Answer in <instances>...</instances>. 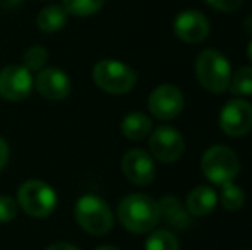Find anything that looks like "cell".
<instances>
[{"mask_svg":"<svg viewBox=\"0 0 252 250\" xmlns=\"http://www.w3.org/2000/svg\"><path fill=\"white\" fill-rule=\"evenodd\" d=\"M158 202L144 194H130L119 204V220L124 228L132 233L151 231L159 221Z\"/></svg>","mask_w":252,"mask_h":250,"instance_id":"obj_1","label":"cell"},{"mask_svg":"<svg viewBox=\"0 0 252 250\" xmlns=\"http://www.w3.org/2000/svg\"><path fill=\"white\" fill-rule=\"evenodd\" d=\"M197 81L209 93H225L228 89L232 67L223 54L218 50H204L196 60Z\"/></svg>","mask_w":252,"mask_h":250,"instance_id":"obj_2","label":"cell"},{"mask_svg":"<svg viewBox=\"0 0 252 250\" xmlns=\"http://www.w3.org/2000/svg\"><path fill=\"white\" fill-rule=\"evenodd\" d=\"M76 221L84 231L103 237L113 226V214L108 204L98 195H83L76 204Z\"/></svg>","mask_w":252,"mask_h":250,"instance_id":"obj_3","label":"cell"},{"mask_svg":"<svg viewBox=\"0 0 252 250\" xmlns=\"http://www.w3.org/2000/svg\"><path fill=\"white\" fill-rule=\"evenodd\" d=\"M201 170L209 182L223 185L233 182L239 175L240 163L237 154L226 146H213L204 153L201 160Z\"/></svg>","mask_w":252,"mask_h":250,"instance_id":"obj_4","label":"cell"},{"mask_svg":"<svg viewBox=\"0 0 252 250\" xmlns=\"http://www.w3.org/2000/svg\"><path fill=\"white\" fill-rule=\"evenodd\" d=\"M17 204L33 218H47L57 207V194L47 182L28 180L17 190Z\"/></svg>","mask_w":252,"mask_h":250,"instance_id":"obj_5","label":"cell"},{"mask_svg":"<svg viewBox=\"0 0 252 250\" xmlns=\"http://www.w3.org/2000/svg\"><path fill=\"white\" fill-rule=\"evenodd\" d=\"M136 72L119 60H101L93 69V81L100 89L110 94L129 93L136 86Z\"/></svg>","mask_w":252,"mask_h":250,"instance_id":"obj_6","label":"cell"},{"mask_svg":"<svg viewBox=\"0 0 252 250\" xmlns=\"http://www.w3.org/2000/svg\"><path fill=\"white\" fill-rule=\"evenodd\" d=\"M33 91V76L24 65H7L0 70V96L7 101H23Z\"/></svg>","mask_w":252,"mask_h":250,"instance_id":"obj_7","label":"cell"},{"mask_svg":"<svg viewBox=\"0 0 252 250\" xmlns=\"http://www.w3.org/2000/svg\"><path fill=\"white\" fill-rule=\"evenodd\" d=\"M220 127L230 137L246 136L252 129V105L244 100H232L220 113Z\"/></svg>","mask_w":252,"mask_h":250,"instance_id":"obj_8","label":"cell"},{"mask_svg":"<svg viewBox=\"0 0 252 250\" xmlns=\"http://www.w3.org/2000/svg\"><path fill=\"white\" fill-rule=\"evenodd\" d=\"M150 149L156 160L172 163L184 153V137L173 127H158L150 137Z\"/></svg>","mask_w":252,"mask_h":250,"instance_id":"obj_9","label":"cell"},{"mask_svg":"<svg viewBox=\"0 0 252 250\" xmlns=\"http://www.w3.org/2000/svg\"><path fill=\"white\" fill-rule=\"evenodd\" d=\"M184 108V96L179 87L172 84H161L150 96V111L159 120H172L179 117Z\"/></svg>","mask_w":252,"mask_h":250,"instance_id":"obj_10","label":"cell"},{"mask_svg":"<svg viewBox=\"0 0 252 250\" xmlns=\"http://www.w3.org/2000/svg\"><path fill=\"white\" fill-rule=\"evenodd\" d=\"M122 171L127 180L136 185H150L155 180V163L143 149H130L122 160Z\"/></svg>","mask_w":252,"mask_h":250,"instance_id":"obj_11","label":"cell"},{"mask_svg":"<svg viewBox=\"0 0 252 250\" xmlns=\"http://www.w3.org/2000/svg\"><path fill=\"white\" fill-rule=\"evenodd\" d=\"M173 31L186 43H201L209 34V21L199 10H184L173 21Z\"/></svg>","mask_w":252,"mask_h":250,"instance_id":"obj_12","label":"cell"},{"mask_svg":"<svg viewBox=\"0 0 252 250\" xmlns=\"http://www.w3.org/2000/svg\"><path fill=\"white\" fill-rule=\"evenodd\" d=\"M36 89L41 96L50 101L65 100L70 93V79L60 69H43L36 77Z\"/></svg>","mask_w":252,"mask_h":250,"instance_id":"obj_13","label":"cell"},{"mask_svg":"<svg viewBox=\"0 0 252 250\" xmlns=\"http://www.w3.org/2000/svg\"><path fill=\"white\" fill-rule=\"evenodd\" d=\"M216 202H218V195L215 190L208 185H199L189 192L186 206L187 211L194 216H206L215 209Z\"/></svg>","mask_w":252,"mask_h":250,"instance_id":"obj_14","label":"cell"},{"mask_svg":"<svg viewBox=\"0 0 252 250\" xmlns=\"http://www.w3.org/2000/svg\"><path fill=\"white\" fill-rule=\"evenodd\" d=\"M122 134L130 140H139L144 139L148 134L151 132V120L148 115L141 113V111H130L126 115L120 124Z\"/></svg>","mask_w":252,"mask_h":250,"instance_id":"obj_15","label":"cell"},{"mask_svg":"<svg viewBox=\"0 0 252 250\" xmlns=\"http://www.w3.org/2000/svg\"><path fill=\"white\" fill-rule=\"evenodd\" d=\"M67 23V10L62 5H48L38 14V28L45 33H55Z\"/></svg>","mask_w":252,"mask_h":250,"instance_id":"obj_16","label":"cell"},{"mask_svg":"<svg viewBox=\"0 0 252 250\" xmlns=\"http://www.w3.org/2000/svg\"><path fill=\"white\" fill-rule=\"evenodd\" d=\"M228 91L237 96H249L252 94V67H242L232 74Z\"/></svg>","mask_w":252,"mask_h":250,"instance_id":"obj_17","label":"cell"},{"mask_svg":"<svg viewBox=\"0 0 252 250\" xmlns=\"http://www.w3.org/2000/svg\"><path fill=\"white\" fill-rule=\"evenodd\" d=\"M62 7L72 16H93L103 7V0H62Z\"/></svg>","mask_w":252,"mask_h":250,"instance_id":"obj_18","label":"cell"},{"mask_svg":"<svg viewBox=\"0 0 252 250\" xmlns=\"http://www.w3.org/2000/svg\"><path fill=\"white\" fill-rule=\"evenodd\" d=\"M246 202V194L235 184L228 182V184L221 185V204L225 209L228 211H239Z\"/></svg>","mask_w":252,"mask_h":250,"instance_id":"obj_19","label":"cell"},{"mask_svg":"<svg viewBox=\"0 0 252 250\" xmlns=\"http://www.w3.org/2000/svg\"><path fill=\"white\" fill-rule=\"evenodd\" d=\"M146 250H179V242L173 233L166 230L155 231L144 244Z\"/></svg>","mask_w":252,"mask_h":250,"instance_id":"obj_20","label":"cell"},{"mask_svg":"<svg viewBox=\"0 0 252 250\" xmlns=\"http://www.w3.org/2000/svg\"><path fill=\"white\" fill-rule=\"evenodd\" d=\"M48 60V52L43 47H31L30 50L24 52L23 65L28 70H41Z\"/></svg>","mask_w":252,"mask_h":250,"instance_id":"obj_21","label":"cell"},{"mask_svg":"<svg viewBox=\"0 0 252 250\" xmlns=\"http://www.w3.org/2000/svg\"><path fill=\"white\" fill-rule=\"evenodd\" d=\"M158 206H159V214H165V218L172 224H180V218L186 216V214L180 211L179 200L172 195H165Z\"/></svg>","mask_w":252,"mask_h":250,"instance_id":"obj_22","label":"cell"},{"mask_svg":"<svg viewBox=\"0 0 252 250\" xmlns=\"http://www.w3.org/2000/svg\"><path fill=\"white\" fill-rule=\"evenodd\" d=\"M19 204L10 195H0V223H9L16 218Z\"/></svg>","mask_w":252,"mask_h":250,"instance_id":"obj_23","label":"cell"},{"mask_svg":"<svg viewBox=\"0 0 252 250\" xmlns=\"http://www.w3.org/2000/svg\"><path fill=\"white\" fill-rule=\"evenodd\" d=\"M208 5H211L213 9L221 10V12H233L244 3V0H206Z\"/></svg>","mask_w":252,"mask_h":250,"instance_id":"obj_24","label":"cell"},{"mask_svg":"<svg viewBox=\"0 0 252 250\" xmlns=\"http://www.w3.org/2000/svg\"><path fill=\"white\" fill-rule=\"evenodd\" d=\"M7 160H9V146H7L5 140L0 137V171H2L3 167L7 165Z\"/></svg>","mask_w":252,"mask_h":250,"instance_id":"obj_25","label":"cell"},{"mask_svg":"<svg viewBox=\"0 0 252 250\" xmlns=\"http://www.w3.org/2000/svg\"><path fill=\"white\" fill-rule=\"evenodd\" d=\"M47 250H79L76 247V245L72 244H65V242H59V244H53L50 245Z\"/></svg>","mask_w":252,"mask_h":250,"instance_id":"obj_26","label":"cell"},{"mask_svg":"<svg viewBox=\"0 0 252 250\" xmlns=\"http://www.w3.org/2000/svg\"><path fill=\"white\" fill-rule=\"evenodd\" d=\"M21 2H23V0H2V5L3 7H16V5H19Z\"/></svg>","mask_w":252,"mask_h":250,"instance_id":"obj_27","label":"cell"},{"mask_svg":"<svg viewBox=\"0 0 252 250\" xmlns=\"http://www.w3.org/2000/svg\"><path fill=\"white\" fill-rule=\"evenodd\" d=\"M94 250H119V249L113 247V245H100V247H96Z\"/></svg>","mask_w":252,"mask_h":250,"instance_id":"obj_28","label":"cell"},{"mask_svg":"<svg viewBox=\"0 0 252 250\" xmlns=\"http://www.w3.org/2000/svg\"><path fill=\"white\" fill-rule=\"evenodd\" d=\"M247 55H249V60L252 62V40H251V43H249V48H247Z\"/></svg>","mask_w":252,"mask_h":250,"instance_id":"obj_29","label":"cell"}]
</instances>
